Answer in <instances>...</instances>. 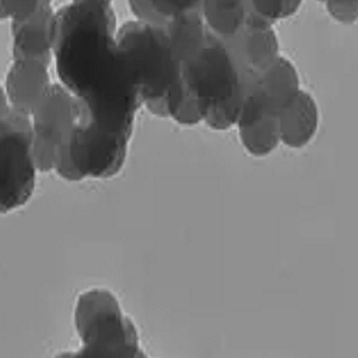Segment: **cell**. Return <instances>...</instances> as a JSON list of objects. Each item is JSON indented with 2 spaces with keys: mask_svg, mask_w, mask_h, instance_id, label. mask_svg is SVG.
<instances>
[{
  "mask_svg": "<svg viewBox=\"0 0 358 358\" xmlns=\"http://www.w3.org/2000/svg\"><path fill=\"white\" fill-rule=\"evenodd\" d=\"M116 34L110 2H72L56 12L53 56L61 85L96 125L132 134L142 101Z\"/></svg>",
  "mask_w": 358,
  "mask_h": 358,
  "instance_id": "obj_1",
  "label": "cell"
},
{
  "mask_svg": "<svg viewBox=\"0 0 358 358\" xmlns=\"http://www.w3.org/2000/svg\"><path fill=\"white\" fill-rule=\"evenodd\" d=\"M172 61L175 79L168 96V117L181 125L203 121L214 131L236 125L247 83L227 45L208 31L195 52Z\"/></svg>",
  "mask_w": 358,
  "mask_h": 358,
  "instance_id": "obj_2",
  "label": "cell"
},
{
  "mask_svg": "<svg viewBox=\"0 0 358 358\" xmlns=\"http://www.w3.org/2000/svg\"><path fill=\"white\" fill-rule=\"evenodd\" d=\"M116 41L138 86L142 105L155 116L168 117L175 66L166 27L131 20L117 29Z\"/></svg>",
  "mask_w": 358,
  "mask_h": 358,
  "instance_id": "obj_3",
  "label": "cell"
},
{
  "mask_svg": "<svg viewBox=\"0 0 358 358\" xmlns=\"http://www.w3.org/2000/svg\"><path fill=\"white\" fill-rule=\"evenodd\" d=\"M131 136L129 132L96 125L87 109L76 101L75 125L55 171L71 182L113 178L124 168Z\"/></svg>",
  "mask_w": 358,
  "mask_h": 358,
  "instance_id": "obj_4",
  "label": "cell"
},
{
  "mask_svg": "<svg viewBox=\"0 0 358 358\" xmlns=\"http://www.w3.org/2000/svg\"><path fill=\"white\" fill-rule=\"evenodd\" d=\"M31 117L10 109L0 116V214L19 210L36 185Z\"/></svg>",
  "mask_w": 358,
  "mask_h": 358,
  "instance_id": "obj_5",
  "label": "cell"
},
{
  "mask_svg": "<svg viewBox=\"0 0 358 358\" xmlns=\"http://www.w3.org/2000/svg\"><path fill=\"white\" fill-rule=\"evenodd\" d=\"M76 119V99L61 83H52L31 115L32 149L36 169H56Z\"/></svg>",
  "mask_w": 358,
  "mask_h": 358,
  "instance_id": "obj_6",
  "label": "cell"
},
{
  "mask_svg": "<svg viewBox=\"0 0 358 358\" xmlns=\"http://www.w3.org/2000/svg\"><path fill=\"white\" fill-rule=\"evenodd\" d=\"M56 13L50 2H39L34 13L12 22V49L17 62H34L49 68L53 55Z\"/></svg>",
  "mask_w": 358,
  "mask_h": 358,
  "instance_id": "obj_7",
  "label": "cell"
},
{
  "mask_svg": "<svg viewBox=\"0 0 358 358\" xmlns=\"http://www.w3.org/2000/svg\"><path fill=\"white\" fill-rule=\"evenodd\" d=\"M225 45L244 75L247 89L266 71H270L281 57L280 42L274 27H244L240 35Z\"/></svg>",
  "mask_w": 358,
  "mask_h": 358,
  "instance_id": "obj_8",
  "label": "cell"
},
{
  "mask_svg": "<svg viewBox=\"0 0 358 358\" xmlns=\"http://www.w3.org/2000/svg\"><path fill=\"white\" fill-rule=\"evenodd\" d=\"M236 125L243 145L252 157L270 155L280 145L278 116L268 112L251 92L245 94Z\"/></svg>",
  "mask_w": 358,
  "mask_h": 358,
  "instance_id": "obj_9",
  "label": "cell"
},
{
  "mask_svg": "<svg viewBox=\"0 0 358 358\" xmlns=\"http://www.w3.org/2000/svg\"><path fill=\"white\" fill-rule=\"evenodd\" d=\"M48 69L41 64L13 61L5 87L10 109L31 117L52 86Z\"/></svg>",
  "mask_w": 358,
  "mask_h": 358,
  "instance_id": "obj_10",
  "label": "cell"
},
{
  "mask_svg": "<svg viewBox=\"0 0 358 358\" xmlns=\"http://www.w3.org/2000/svg\"><path fill=\"white\" fill-rule=\"evenodd\" d=\"M141 350L135 324L128 318L119 320L98 331L92 338L82 343L73 358H145Z\"/></svg>",
  "mask_w": 358,
  "mask_h": 358,
  "instance_id": "obj_11",
  "label": "cell"
},
{
  "mask_svg": "<svg viewBox=\"0 0 358 358\" xmlns=\"http://www.w3.org/2000/svg\"><path fill=\"white\" fill-rule=\"evenodd\" d=\"M247 91L252 92L266 110L280 117L281 110L301 91L300 76L289 59L281 56Z\"/></svg>",
  "mask_w": 358,
  "mask_h": 358,
  "instance_id": "obj_12",
  "label": "cell"
},
{
  "mask_svg": "<svg viewBox=\"0 0 358 358\" xmlns=\"http://www.w3.org/2000/svg\"><path fill=\"white\" fill-rule=\"evenodd\" d=\"M318 122L317 102L311 94L301 89L280 113V142L294 149L307 146L317 134Z\"/></svg>",
  "mask_w": 358,
  "mask_h": 358,
  "instance_id": "obj_13",
  "label": "cell"
},
{
  "mask_svg": "<svg viewBox=\"0 0 358 358\" xmlns=\"http://www.w3.org/2000/svg\"><path fill=\"white\" fill-rule=\"evenodd\" d=\"M201 10L208 31L224 43L234 41L244 31V2H202Z\"/></svg>",
  "mask_w": 358,
  "mask_h": 358,
  "instance_id": "obj_14",
  "label": "cell"
},
{
  "mask_svg": "<svg viewBox=\"0 0 358 358\" xmlns=\"http://www.w3.org/2000/svg\"><path fill=\"white\" fill-rule=\"evenodd\" d=\"M199 2H129L132 13L139 22L151 23L157 26L166 27L175 17L181 13L198 6Z\"/></svg>",
  "mask_w": 358,
  "mask_h": 358,
  "instance_id": "obj_15",
  "label": "cell"
},
{
  "mask_svg": "<svg viewBox=\"0 0 358 358\" xmlns=\"http://www.w3.org/2000/svg\"><path fill=\"white\" fill-rule=\"evenodd\" d=\"M250 8L265 22L274 26V23L280 19L289 17L295 15V12L300 9L301 2H248Z\"/></svg>",
  "mask_w": 358,
  "mask_h": 358,
  "instance_id": "obj_16",
  "label": "cell"
},
{
  "mask_svg": "<svg viewBox=\"0 0 358 358\" xmlns=\"http://www.w3.org/2000/svg\"><path fill=\"white\" fill-rule=\"evenodd\" d=\"M39 2H0V19L22 20L35 12Z\"/></svg>",
  "mask_w": 358,
  "mask_h": 358,
  "instance_id": "obj_17",
  "label": "cell"
},
{
  "mask_svg": "<svg viewBox=\"0 0 358 358\" xmlns=\"http://www.w3.org/2000/svg\"><path fill=\"white\" fill-rule=\"evenodd\" d=\"M325 8L334 19L343 23L357 20V2H327Z\"/></svg>",
  "mask_w": 358,
  "mask_h": 358,
  "instance_id": "obj_18",
  "label": "cell"
},
{
  "mask_svg": "<svg viewBox=\"0 0 358 358\" xmlns=\"http://www.w3.org/2000/svg\"><path fill=\"white\" fill-rule=\"evenodd\" d=\"M9 110H10V105L5 92V87L0 85V116L6 115Z\"/></svg>",
  "mask_w": 358,
  "mask_h": 358,
  "instance_id": "obj_19",
  "label": "cell"
},
{
  "mask_svg": "<svg viewBox=\"0 0 358 358\" xmlns=\"http://www.w3.org/2000/svg\"><path fill=\"white\" fill-rule=\"evenodd\" d=\"M55 358H73V352H69V351H66V352H61L59 355H56Z\"/></svg>",
  "mask_w": 358,
  "mask_h": 358,
  "instance_id": "obj_20",
  "label": "cell"
}]
</instances>
